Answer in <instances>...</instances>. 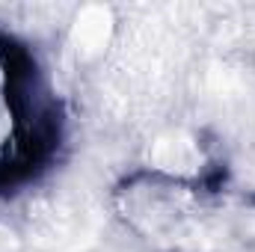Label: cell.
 Here are the masks:
<instances>
[{
	"mask_svg": "<svg viewBox=\"0 0 255 252\" xmlns=\"http://www.w3.org/2000/svg\"><path fill=\"white\" fill-rule=\"evenodd\" d=\"M63 139V113L33 54L0 33V190L36 178Z\"/></svg>",
	"mask_w": 255,
	"mask_h": 252,
	"instance_id": "6da1fadb",
	"label": "cell"
}]
</instances>
